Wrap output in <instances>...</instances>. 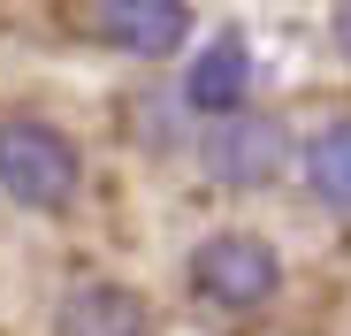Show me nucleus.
<instances>
[{
    "label": "nucleus",
    "mask_w": 351,
    "mask_h": 336,
    "mask_svg": "<svg viewBox=\"0 0 351 336\" xmlns=\"http://www.w3.org/2000/svg\"><path fill=\"white\" fill-rule=\"evenodd\" d=\"M298 168H306V191H313L336 221H351V115L321 123V130L298 145Z\"/></svg>",
    "instance_id": "obj_7"
},
{
    "label": "nucleus",
    "mask_w": 351,
    "mask_h": 336,
    "mask_svg": "<svg viewBox=\"0 0 351 336\" xmlns=\"http://www.w3.org/2000/svg\"><path fill=\"white\" fill-rule=\"evenodd\" d=\"M0 191L23 214H69L84 191V153L62 123L46 115H8L0 123Z\"/></svg>",
    "instance_id": "obj_1"
},
{
    "label": "nucleus",
    "mask_w": 351,
    "mask_h": 336,
    "mask_svg": "<svg viewBox=\"0 0 351 336\" xmlns=\"http://www.w3.org/2000/svg\"><path fill=\"white\" fill-rule=\"evenodd\" d=\"M92 23L130 62H176L191 46V0H92Z\"/></svg>",
    "instance_id": "obj_4"
},
{
    "label": "nucleus",
    "mask_w": 351,
    "mask_h": 336,
    "mask_svg": "<svg viewBox=\"0 0 351 336\" xmlns=\"http://www.w3.org/2000/svg\"><path fill=\"white\" fill-rule=\"evenodd\" d=\"M191 291L221 313H260L282 291V252L252 230H214L191 245Z\"/></svg>",
    "instance_id": "obj_2"
},
{
    "label": "nucleus",
    "mask_w": 351,
    "mask_h": 336,
    "mask_svg": "<svg viewBox=\"0 0 351 336\" xmlns=\"http://www.w3.org/2000/svg\"><path fill=\"white\" fill-rule=\"evenodd\" d=\"M328 31H336V46H343V62H351V0H336V16H328Z\"/></svg>",
    "instance_id": "obj_8"
},
{
    "label": "nucleus",
    "mask_w": 351,
    "mask_h": 336,
    "mask_svg": "<svg viewBox=\"0 0 351 336\" xmlns=\"http://www.w3.org/2000/svg\"><path fill=\"white\" fill-rule=\"evenodd\" d=\"M199 160H206V176H214L221 191H267L282 168H290V130H282V115H260V107H245V115L206 123Z\"/></svg>",
    "instance_id": "obj_3"
},
{
    "label": "nucleus",
    "mask_w": 351,
    "mask_h": 336,
    "mask_svg": "<svg viewBox=\"0 0 351 336\" xmlns=\"http://www.w3.org/2000/svg\"><path fill=\"white\" fill-rule=\"evenodd\" d=\"M53 336H153V306L130 283H77L53 306Z\"/></svg>",
    "instance_id": "obj_6"
},
{
    "label": "nucleus",
    "mask_w": 351,
    "mask_h": 336,
    "mask_svg": "<svg viewBox=\"0 0 351 336\" xmlns=\"http://www.w3.org/2000/svg\"><path fill=\"white\" fill-rule=\"evenodd\" d=\"M184 107L206 115V123L245 115V107H252V46H245V31H214V38L191 53V69H184Z\"/></svg>",
    "instance_id": "obj_5"
}]
</instances>
